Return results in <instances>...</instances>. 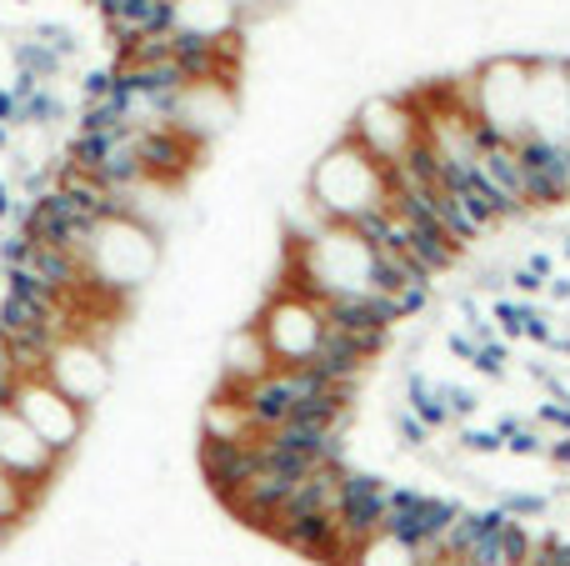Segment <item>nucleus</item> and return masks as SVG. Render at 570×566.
<instances>
[{
	"label": "nucleus",
	"mask_w": 570,
	"mask_h": 566,
	"mask_svg": "<svg viewBox=\"0 0 570 566\" xmlns=\"http://www.w3.org/2000/svg\"><path fill=\"white\" fill-rule=\"evenodd\" d=\"M465 100L485 136L495 140H525V106H531V56L495 50L465 70Z\"/></svg>",
	"instance_id": "3"
},
{
	"label": "nucleus",
	"mask_w": 570,
	"mask_h": 566,
	"mask_svg": "<svg viewBox=\"0 0 570 566\" xmlns=\"http://www.w3.org/2000/svg\"><path fill=\"white\" fill-rule=\"evenodd\" d=\"M385 491H391V477L385 471H365V467H345L341 477V501H335V527H341L345 547H361L365 537L381 531L385 517Z\"/></svg>",
	"instance_id": "11"
},
{
	"label": "nucleus",
	"mask_w": 570,
	"mask_h": 566,
	"mask_svg": "<svg viewBox=\"0 0 570 566\" xmlns=\"http://www.w3.org/2000/svg\"><path fill=\"white\" fill-rule=\"evenodd\" d=\"M160 231L140 226V221L130 216H100L96 231H90V246H86V281L90 291H100V296L110 301H130L146 281H156L160 271V256H166V246H160Z\"/></svg>",
	"instance_id": "2"
},
{
	"label": "nucleus",
	"mask_w": 570,
	"mask_h": 566,
	"mask_svg": "<svg viewBox=\"0 0 570 566\" xmlns=\"http://www.w3.org/2000/svg\"><path fill=\"white\" fill-rule=\"evenodd\" d=\"M46 377L56 381L70 401L96 411L100 401H110V387H116V357L90 336H60V341H50V351H46Z\"/></svg>",
	"instance_id": "7"
},
{
	"label": "nucleus",
	"mask_w": 570,
	"mask_h": 566,
	"mask_svg": "<svg viewBox=\"0 0 570 566\" xmlns=\"http://www.w3.org/2000/svg\"><path fill=\"white\" fill-rule=\"evenodd\" d=\"M36 507H40L36 491L0 467V527H6L10 537H20V531H26V521H36Z\"/></svg>",
	"instance_id": "16"
},
{
	"label": "nucleus",
	"mask_w": 570,
	"mask_h": 566,
	"mask_svg": "<svg viewBox=\"0 0 570 566\" xmlns=\"http://www.w3.org/2000/svg\"><path fill=\"white\" fill-rule=\"evenodd\" d=\"M0 467H6L16 481H26V487L46 501L50 491L60 487V477H66L70 461L56 457V451H50L46 441H40L36 431L16 417V407H10V401H0Z\"/></svg>",
	"instance_id": "9"
},
{
	"label": "nucleus",
	"mask_w": 570,
	"mask_h": 566,
	"mask_svg": "<svg viewBox=\"0 0 570 566\" xmlns=\"http://www.w3.org/2000/svg\"><path fill=\"white\" fill-rule=\"evenodd\" d=\"M256 326H261V336H266L276 367H305L325 336V306L311 291L271 286L266 301L256 306Z\"/></svg>",
	"instance_id": "6"
},
{
	"label": "nucleus",
	"mask_w": 570,
	"mask_h": 566,
	"mask_svg": "<svg viewBox=\"0 0 570 566\" xmlns=\"http://www.w3.org/2000/svg\"><path fill=\"white\" fill-rule=\"evenodd\" d=\"M10 407H16V417L26 421L30 431H36L40 441H46L56 457H76L80 441H86L90 431V411L80 407V401H70L66 391L56 387V381L46 377V371H30V377H20L16 387H10Z\"/></svg>",
	"instance_id": "5"
},
{
	"label": "nucleus",
	"mask_w": 570,
	"mask_h": 566,
	"mask_svg": "<svg viewBox=\"0 0 570 566\" xmlns=\"http://www.w3.org/2000/svg\"><path fill=\"white\" fill-rule=\"evenodd\" d=\"M345 130H351L385 170H395L425 140V116L411 100V90H381V96L355 100L351 126Z\"/></svg>",
	"instance_id": "4"
},
{
	"label": "nucleus",
	"mask_w": 570,
	"mask_h": 566,
	"mask_svg": "<svg viewBox=\"0 0 570 566\" xmlns=\"http://www.w3.org/2000/svg\"><path fill=\"white\" fill-rule=\"evenodd\" d=\"M271 367H276V357H271V347H266V336H261L256 316L236 321V326H230L226 336H220L216 387L240 391V387H250V381H261V377H266Z\"/></svg>",
	"instance_id": "13"
},
{
	"label": "nucleus",
	"mask_w": 570,
	"mask_h": 566,
	"mask_svg": "<svg viewBox=\"0 0 570 566\" xmlns=\"http://www.w3.org/2000/svg\"><path fill=\"white\" fill-rule=\"evenodd\" d=\"M525 136H535L541 146L570 150V60L566 56H531Z\"/></svg>",
	"instance_id": "8"
},
{
	"label": "nucleus",
	"mask_w": 570,
	"mask_h": 566,
	"mask_svg": "<svg viewBox=\"0 0 570 566\" xmlns=\"http://www.w3.org/2000/svg\"><path fill=\"white\" fill-rule=\"evenodd\" d=\"M236 120H240L236 80H190V86H180L176 100H170V126L186 130L200 146H216Z\"/></svg>",
	"instance_id": "10"
},
{
	"label": "nucleus",
	"mask_w": 570,
	"mask_h": 566,
	"mask_svg": "<svg viewBox=\"0 0 570 566\" xmlns=\"http://www.w3.org/2000/svg\"><path fill=\"white\" fill-rule=\"evenodd\" d=\"M305 191L321 201V211L331 221L351 226L365 211L391 201V170H385L351 130H341V136L325 140V146L315 150V160L305 166Z\"/></svg>",
	"instance_id": "1"
},
{
	"label": "nucleus",
	"mask_w": 570,
	"mask_h": 566,
	"mask_svg": "<svg viewBox=\"0 0 570 566\" xmlns=\"http://www.w3.org/2000/svg\"><path fill=\"white\" fill-rule=\"evenodd\" d=\"M170 30L196 40H230L246 30V16L230 0H170Z\"/></svg>",
	"instance_id": "14"
},
{
	"label": "nucleus",
	"mask_w": 570,
	"mask_h": 566,
	"mask_svg": "<svg viewBox=\"0 0 570 566\" xmlns=\"http://www.w3.org/2000/svg\"><path fill=\"white\" fill-rule=\"evenodd\" d=\"M196 467H200V481L210 487V497L226 501L230 491L246 487V481L261 471V437H246V441L196 437Z\"/></svg>",
	"instance_id": "12"
},
{
	"label": "nucleus",
	"mask_w": 570,
	"mask_h": 566,
	"mask_svg": "<svg viewBox=\"0 0 570 566\" xmlns=\"http://www.w3.org/2000/svg\"><path fill=\"white\" fill-rule=\"evenodd\" d=\"M351 566H421V552H415V541L395 537V531H375L355 547Z\"/></svg>",
	"instance_id": "15"
}]
</instances>
